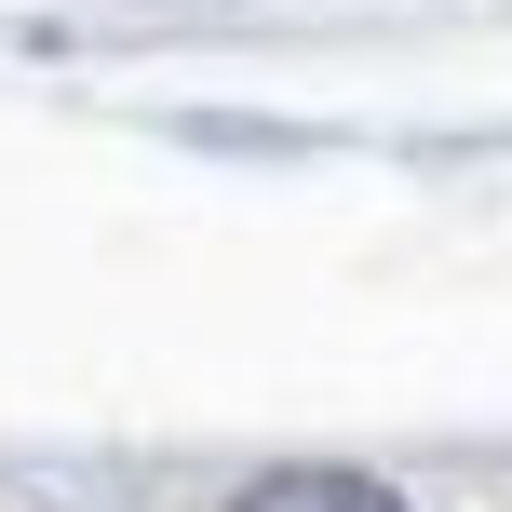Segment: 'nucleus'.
<instances>
[{"mask_svg": "<svg viewBox=\"0 0 512 512\" xmlns=\"http://www.w3.org/2000/svg\"><path fill=\"white\" fill-rule=\"evenodd\" d=\"M243 512H405L391 486H364V472H270Z\"/></svg>", "mask_w": 512, "mask_h": 512, "instance_id": "nucleus-1", "label": "nucleus"}]
</instances>
